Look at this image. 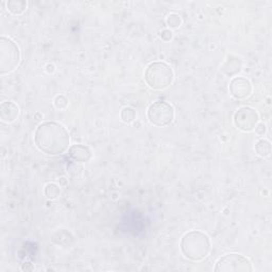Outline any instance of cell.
<instances>
[{"instance_id": "14", "label": "cell", "mask_w": 272, "mask_h": 272, "mask_svg": "<svg viewBox=\"0 0 272 272\" xmlns=\"http://www.w3.org/2000/svg\"><path fill=\"white\" fill-rule=\"evenodd\" d=\"M120 116H122V119H123L124 123L131 124V123L134 122L135 118H136V112H135L134 109L127 107V108L123 109Z\"/></svg>"}, {"instance_id": "8", "label": "cell", "mask_w": 272, "mask_h": 272, "mask_svg": "<svg viewBox=\"0 0 272 272\" xmlns=\"http://www.w3.org/2000/svg\"><path fill=\"white\" fill-rule=\"evenodd\" d=\"M252 84L244 77H236L230 83V94L236 99H246L252 94Z\"/></svg>"}, {"instance_id": "4", "label": "cell", "mask_w": 272, "mask_h": 272, "mask_svg": "<svg viewBox=\"0 0 272 272\" xmlns=\"http://www.w3.org/2000/svg\"><path fill=\"white\" fill-rule=\"evenodd\" d=\"M21 62V51L17 44L11 38L3 36L0 40V72L13 71Z\"/></svg>"}, {"instance_id": "17", "label": "cell", "mask_w": 272, "mask_h": 272, "mask_svg": "<svg viewBox=\"0 0 272 272\" xmlns=\"http://www.w3.org/2000/svg\"><path fill=\"white\" fill-rule=\"evenodd\" d=\"M254 129H255L256 134L260 135V136L265 135V134H266V131H267V128H266V126H265L264 124H259V125H256Z\"/></svg>"}, {"instance_id": "7", "label": "cell", "mask_w": 272, "mask_h": 272, "mask_svg": "<svg viewBox=\"0 0 272 272\" xmlns=\"http://www.w3.org/2000/svg\"><path fill=\"white\" fill-rule=\"evenodd\" d=\"M259 114L250 107L240 108L234 115V125L244 132H251L259 124Z\"/></svg>"}, {"instance_id": "6", "label": "cell", "mask_w": 272, "mask_h": 272, "mask_svg": "<svg viewBox=\"0 0 272 272\" xmlns=\"http://www.w3.org/2000/svg\"><path fill=\"white\" fill-rule=\"evenodd\" d=\"M251 262L245 258V256L230 253L222 256L218 260L214 271H222V272H248L252 271Z\"/></svg>"}, {"instance_id": "3", "label": "cell", "mask_w": 272, "mask_h": 272, "mask_svg": "<svg viewBox=\"0 0 272 272\" xmlns=\"http://www.w3.org/2000/svg\"><path fill=\"white\" fill-rule=\"evenodd\" d=\"M172 68L164 62H154L148 65L145 71V81L150 88L162 90L171 85L173 81Z\"/></svg>"}, {"instance_id": "2", "label": "cell", "mask_w": 272, "mask_h": 272, "mask_svg": "<svg viewBox=\"0 0 272 272\" xmlns=\"http://www.w3.org/2000/svg\"><path fill=\"white\" fill-rule=\"evenodd\" d=\"M180 247L185 258L197 262L205 259L208 255L210 251V240L201 231H190L181 239Z\"/></svg>"}, {"instance_id": "5", "label": "cell", "mask_w": 272, "mask_h": 272, "mask_svg": "<svg viewBox=\"0 0 272 272\" xmlns=\"http://www.w3.org/2000/svg\"><path fill=\"white\" fill-rule=\"evenodd\" d=\"M149 122L157 127H167L174 119V110L172 105L165 101H157L148 109Z\"/></svg>"}, {"instance_id": "10", "label": "cell", "mask_w": 272, "mask_h": 272, "mask_svg": "<svg viewBox=\"0 0 272 272\" xmlns=\"http://www.w3.org/2000/svg\"><path fill=\"white\" fill-rule=\"evenodd\" d=\"M69 157L78 163H84L88 162L90 159H92V152L90 150L82 145H74L69 148Z\"/></svg>"}, {"instance_id": "12", "label": "cell", "mask_w": 272, "mask_h": 272, "mask_svg": "<svg viewBox=\"0 0 272 272\" xmlns=\"http://www.w3.org/2000/svg\"><path fill=\"white\" fill-rule=\"evenodd\" d=\"M255 152L262 158H267L271 153L270 142L266 140H261L255 145Z\"/></svg>"}, {"instance_id": "9", "label": "cell", "mask_w": 272, "mask_h": 272, "mask_svg": "<svg viewBox=\"0 0 272 272\" xmlns=\"http://www.w3.org/2000/svg\"><path fill=\"white\" fill-rule=\"evenodd\" d=\"M20 115V109L16 104L11 101L4 102L0 107V116H2L3 122L13 123L17 119Z\"/></svg>"}, {"instance_id": "15", "label": "cell", "mask_w": 272, "mask_h": 272, "mask_svg": "<svg viewBox=\"0 0 272 272\" xmlns=\"http://www.w3.org/2000/svg\"><path fill=\"white\" fill-rule=\"evenodd\" d=\"M166 24H167L168 27L170 28H178L182 24V20H181V16L178 14H170L166 18Z\"/></svg>"}, {"instance_id": "11", "label": "cell", "mask_w": 272, "mask_h": 272, "mask_svg": "<svg viewBox=\"0 0 272 272\" xmlns=\"http://www.w3.org/2000/svg\"><path fill=\"white\" fill-rule=\"evenodd\" d=\"M7 8L12 14L20 15L27 10V2H24V0H11V2L7 3Z\"/></svg>"}, {"instance_id": "13", "label": "cell", "mask_w": 272, "mask_h": 272, "mask_svg": "<svg viewBox=\"0 0 272 272\" xmlns=\"http://www.w3.org/2000/svg\"><path fill=\"white\" fill-rule=\"evenodd\" d=\"M44 192L48 199H56L60 196V192H61V188L54 183H49L45 186Z\"/></svg>"}, {"instance_id": "16", "label": "cell", "mask_w": 272, "mask_h": 272, "mask_svg": "<svg viewBox=\"0 0 272 272\" xmlns=\"http://www.w3.org/2000/svg\"><path fill=\"white\" fill-rule=\"evenodd\" d=\"M54 105H55V108L59 109V110H64L67 107V105H68V100L63 95L57 96L54 99Z\"/></svg>"}, {"instance_id": "1", "label": "cell", "mask_w": 272, "mask_h": 272, "mask_svg": "<svg viewBox=\"0 0 272 272\" xmlns=\"http://www.w3.org/2000/svg\"><path fill=\"white\" fill-rule=\"evenodd\" d=\"M36 147L48 156L62 154L69 147V134L59 123L46 122L41 124L34 134Z\"/></svg>"}]
</instances>
